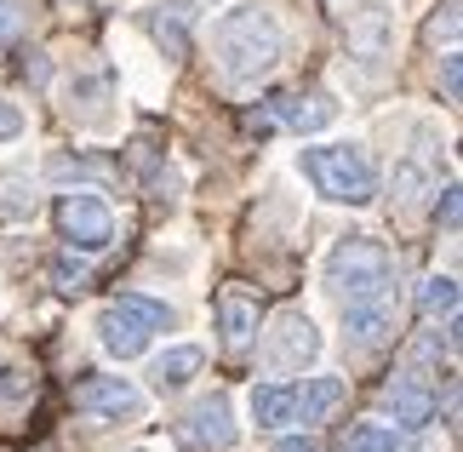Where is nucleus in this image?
<instances>
[{
  "label": "nucleus",
  "mask_w": 463,
  "mask_h": 452,
  "mask_svg": "<svg viewBox=\"0 0 463 452\" xmlns=\"http://www.w3.org/2000/svg\"><path fill=\"white\" fill-rule=\"evenodd\" d=\"M287 52V34H280V17L263 6V0H246V6L218 17V63L235 86L263 81Z\"/></svg>",
  "instance_id": "f257e3e1"
},
{
  "label": "nucleus",
  "mask_w": 463,
  "mask_h": 452,
  "mask_svg": "<svg viewBox=\"0 0 463 452\" xmlns=\"http://www.w3.org/2000/svg\"><path fill=\"white\" fill-rule=\"evenodd\" d=\"M298 167L315 184V195H326L337 207H366L378 195V167L361 143H320V149L298 155Z\"/></svg>",
  "instance_id": "f03ea898"
},
{
  "label": "nucleus",
  "mask_w": 463,
  "mask_h": 452,
  "mask_svg": "<svg viewBox=\"0 0 463 452\" xmlns=\"http://www.w3.org/2000/svg\"><path fill=\"white\" fill-rule=\"evenodd\" d=\"M389 281H395V258H389L383 241H372V235H349V241L332 246V258H326V293L344 303V310H349V303H366V298L389 293Z\"/></svg>",
  "instance_id": "7ed1b4c3"
},
{
  "label": "nucleus",
  "mask_w": 463,
  "mask_h": 452,
  "mask_svg": "<svg viewBox=\"0 0 463 452\" xmlns=\"http://www.w3.org/2000/svg\"><path fill=\"white\" fill-rule=\"evenodd\" d=\"M263 367L269 372H304L309 361L320 355V332H315V321L304 310H287V315H275L269 321V332H263Z\"/></svg>",
  "instance_id": "20e7f679"
},
{
  "label": "nucleus",
  "mask_w": 463,
  "mask_h": 452,
  "mask_svg": "<svg viewBox=\"0 0 463 452\" xmlns=\"http://www.w3.org/2000/svg\"><path fill=\"white\" fill-rule=\"evenodd\" d=\"M349 58L366 69V75H378V69L389 63V52H395V17H389V6H378V0H361V6L349 12Z\"/></svg>",
  "instance_id": "39448f33"
},
{
  "label": "nucleus",
  "mask_w": 463,
  "mask_h": 452,
  "mask_svg": "<svg viewBox=\"0 0 463 452\" xmlns=\"http://www.w3.org/2000/svg\"><path fill=\"white\" fill-rule=\"evenodd\" d=\"M58 229H63L69 246L103 252L115 241V212H109V201H98V195H63L58 201Z\"/></svg>",
  "instance_id": "423d86ee"
},
{
  "label": "nucleus",
  "mask_w": 463,
  "mask_h": 452,
  "mask_svg": "<svg viewBox=\"0 0 463 452\" xmlns=\"http://www.w3.org/2000/svg\"><path fill=\"white\" fill-rule=\"evenodd\" d=\"M172 441L184 452H223L229 441H235V418H229V401L223 395H206V401H194L184 418H177Z\"/></svg>",
  "instance_id": "0eeeda50"
},
{
  "label": "nucleus",
  "mask_w": 463,
  "mask_h": 452,
  "mask_svg": "<svg viewBox=\"0 0 463 452\" xmlns=\"http://www.w3.org/2000/svg\"><path fill=\"white\" fill-rule=\"evenodd\" d=\"M389 338H395V298H389V293L344 310V343H349V350H383Z\"/></svg>",
  "instance_id": "6e6552de"
},
{
  "label": "nucleus",
  "mask_w": 463,
  "mask_h": 452,
  "mask_svg": "<svg viewBox=\"0 0 463 452\" xmlns=\"http://www.w3.org/2000/svg\"><path fill=\"white\" fill-rule=\"evenodd\" d=\"M75 407L80 412H98V418H144V389H132L127 378H86V384L75 389Z\"/></svg>",
  "instance_id": "1a4fd4ad"
},
{
  "label": "nucleus",
  "mask_w": 463,
  "mask_h": 452,
  "mask_svg": "<svg viewBox=\"0 0 463 452\" xmlns=\"http://www.w3.org/2000/svg\"><path fill=\"white\" fill-rule=\"evenodd\" d=\"M383 407H389V418H395V429H423V424L435 418L430 378H423V372H401L395 384L383 389Z\"/></svg>",
  "instance_id": "9d476101"
},
{
  "label": "nucleus",
  "mask_w": 463,
  "mask_h": 452,
  "mask_svg": "<svg viewBox=\"0 0 463 452\" xmlns=\"http://www.w3.org/2000/svg\"><path fill=\"white\" fill-rule=\"evenodd\" d=\"M218 332H223V350H246L258 338V298L246 286H223L218 293Z\"/></svg>",
  "instance_id": "9b49d317"
},
{
  "label": "nucleus",
  "mask_w": 463,
  "mask_h": 452,
  "mask_svg": "<svg viewBox=\"0 0 463 452\" xmlns=\"http://www.w3.org/2000/svg\"><path fill=\"white\" fill-rule=\"evenodd\" d=\"M98 343H103L115 361H137V355L149 350V327H144V321H132L120 303H109V310L98 315Z\"/></svg>",
  "instance_id": "f8f14e48"
},
{
  "label": "nucleus",
  "mask_w": 463,
  "mask_h": 452,
  "mask_svg": "<svg viewBox=\"0 0 463 452\" xmlns=\"http://www.w3.org/2000/svg\"><path fill=\"white\" fill-rule=\"evenodd\" d=\"M269 103H275V115L287 120L292 132H320V126L337 120L332 92H292V98H269Z\"/></svg>",
  "instance_id": "ddd939ff"
},
{
  "label": "nucleus",
  "mask_w": 463,
  "mask_h": 452,
  "mask_svg": "<svg viewBox=\"0 0 463 452\" xmlns=\"http://www.w3.org/2000/svg\"><path fill=\"white\" fill-rule=\"evenodd\" d=\"M189 6H184V0H166V6H149V17H144V24H149V34H155V46L160 52H166V58L177 63V58H184V52H189Z\"/></svg>",
  "instance_id": "4468645a"
},
{
  "label": "nucleus",
  "mask_w": 463,
  "mask_h": 452,
  "mask_svg": "<svg viewBox=\"0 0 463 452\" xmlns=\"http://www.w3.org/2000/svg\"><path fill=\"white\" fill-rule=\"evenodd\" d=\"M201 367H206V350H194V343H177V350H166V355L149 367V378H155V389H184Z\"/></svg>",
  "instance_id": "2eb2a0df"
},
{
  "label": "nucleus",
  "mask_w": 463,
  "mask_h": 452,
  "mask_svg": "<svg viewBox=\"0 0 463 452\" xmlns=\"http://www.w3.org/2000/svg\"><path fill=\"white\" fill-rule=\"evenodd\" d=\"M337 401H344V384H337V378H309L304 389H292V418L320 424Z\"/></svg>",
  "instance_id": "dca6fc26"
},
{
  "label": "nucleus",
  "mask_w": 463,
  "mask_h": 452,
  "mask_svg": "<svg viewBox=\"0 0 463 452\" xmlns=\"http://www.w3.org/2000/svg\"><path fill=\"white\" fill-rule=\"evenodd\" d=\"M423 195H435V172L423 167V160H401V167H395V207L418 212Z\"/></svg>",
  "instance_id": "f3484780"
},
{
  "label": "nucleus",
  "mask_w": 463,
  "mask_h": 452,
  "mask_svg": "<svg viewBox=\"0 0 463 452\" xmlns=\"http://www.w3.org/2000/svg\"><path fill=\"white\" fill-rule=\"evenodd\" d=\"M252 424H263V429L292 424V389H280V384L252 389Z\"/></svg>",
  "instance_id": "a211bd4d"
},
{
  "label": "nucleus",
  "mask_w": 463,
  "mask_h": 452,
  "mask_svg": "<svg viewBox=\"0 0 463 452\" xmlns=\"http://www.w3.org/2000/svg\"><path fill=\"white\" fill-rule=\"evenodd\" d=\"M418 310L423 315H458V281L452 275H430L418 293Z\"/></svg>",
  "instance_id": "6ab92c4d"
},
{
  "label": "nucleus",
  "mask_w": 463,
  "mask_h": 452,
  "mask_svg": "<svg viewBox=\"0 0 463 452\" xmlns=\"http://www.w3.org/2000/svg\"><path fill=\"white\" fill-rule=\"evenodd\" d=\"M344 452H401V436H395V424H366L349 436Z\"/></svg>",
  "instance_id": "aec40b11"
},
{
  "label": "nucleus",
  "mask_w": 463,
  "mask_h": 452,
  "mask_svg": "<svg viewBox=\"0 0 463 452\" xmlns=\"http://www.w3.org/2000/svg\"><path fill=\"white\" fill-rule=\"evenodd\" d=\"M120 310H127L132 321H144L149 332H166L172 327V310H166V303H149V298H137V293H120Z\"/></svg>",
  "instance_id": "412c9836"
},
{
  "label": "nucleus",
  "mask_w": 463,
  "mask_h": 452,
  "mask_svg": "<svg viewBox=\"0 0 463 452\" xmlns=\"http://www.w3.org/2000/svg\"><path fill=\"white\" fill-rule=\"evenodd\" d=\"M0 189H6V201H0V218H12V224H24L29 218V212H34V189L24 195V178H6V184H0Z\"/></svg>",
  "instance_id": "4be33fe9"
},
{
  "label": "nucleus",
  "mask_w": 463,
  "mask_h": 452,
  "mask_svg": "<svg viewBox=\"0 0 463 452\" xmlns=\"http://www.w3.org/2000/svg\"><path fill=\"white\" fill-rule=\"evenodd\" d=\"M430 41H458V0H440V6L430 12Z\"/></svg>",
  "instance_id": "5701e85b"
},
{
  "label": "nucleus",
  "mask_w": 463,
  "mask_h": 452,
  "mask_svg": "<svg viewBox=\"0 0 463 452\" xmlns=\"http://www.w3.org/2000/svg\"><path fill=\"white\" fill-rule=\"evenodd\" d=\"M52 178H103V167L86 160V155H58L52 160Z\"/></svg>",
  "instance_id": "b1692460"
},
{
  "label": "nucleus",
  "mask_w": 463,
  "mask_h": 452,
  "mask_svg": "<svg viewBox=\"0 0 463 452\" xmlns=\"http://www.w3.org/2000/svg\"><path fill=\"white\" fill-rule=\"evenodd\" d=\"M24 6H17V0H0V41H17V34H24Z\"/></svg>",
  "instance_id": "393cba45"
},
{
  "label": "nucleus",
  "mask_w": 463,
  "mask_h": 452,
  "mask_svg": "<svg viewBox=\"0 0 463 452\" xmlns=\"http://www.w3.org/2000/svg\"><path fill=\"white\" fill-rule=\"evenodd\" d=\"M52 275H58V286H63V293H80V286H86V264H75V258H58V264H52Z\"/></svg>",
  "instance_id": "a878e982"
},
{
  "label": "nucleus",
  "mask_w": 463,
  "mask_h": 452,
  "mask_svg": "<svg viewBox=\"0 0 463 452\" xmlns=\"http://www.w3.org/2000/svg\"><path fill=\"white\" fill-rule=\"evenodd\" d=\"M440 201H435V218L447 224V229H458V184H447V189H435Z\"/></svg>",
  "instance_id": "bb28decb"
},
{
  "label": "nucleus",
  "mask_w": 463,
  "mask_h": 452,
  "mask_svg": "<svg viewBox=\"0 0 463 452\" xmlns=\"http://www.w3.org/2000/svg\"><path fill=\"white\" fill-rule=\"evenodd\" d=\"M17 132H24V115H17V103L0 98V143H12Z\"/></svg>",
  "instance_id": "cd10ccee"
},
{
  "label": "nucleus",
  "mask_w": 463,
  "mask_h": 452,
  "mask_svg": "<svg viewBox=\"0 0 463 452\" xmlns=\"http://www.w3.org/2000/svg\"><path fill=\"white\" fill-rule=\"evenodd\" d=\"M458 92H463V63H458V52H447V98L458 103Z\"/></svg>",
  "instance_id": "c85d7f7f"
},
{
  "label": "nucleus",
  "mask_w": 463,
  "mask_h": 452,
  "mask_svg": "<svg viewBox=\"0 0 463 452\" xmlns=\"http://www.w3.org/2000/svg\"><path fill=\"white\" fill-rule=\"evenodd\" d=\"M12 395H24V372H0V401H12Z\"/></svg>",
  "instance_id": "c756f323"
},
{
  "label": "nucleus",
  "mask_w": 463,
  "mask_h": 452,
  "mask_svg": "<svg viewBox=\"0 0 463 452\" xmlns=\"http://www.w3.org/2000/svg\"><path fill=\"white\" fill-rule=\"evenodd\" d=\"M275 452H320L309 436H287V441H275Z\"/></svg>",
  "instance_id": "7c9ffc66"
}]
</instances>
